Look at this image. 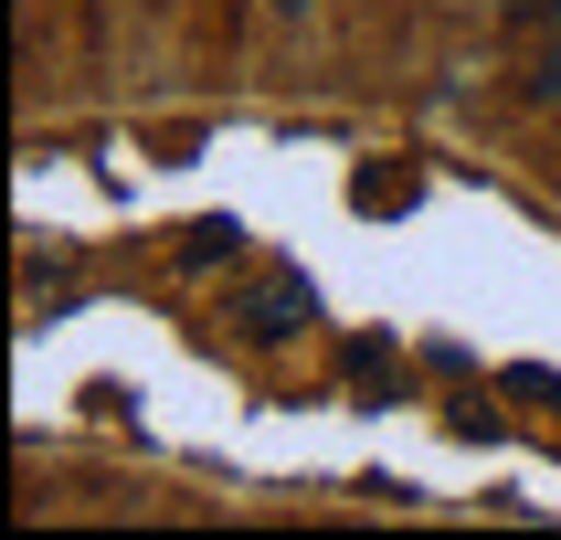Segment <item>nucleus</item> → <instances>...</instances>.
<instances>
[{
    "label": "nucleus",
    "mask_w": 561,
    "mask_h": 540,
    "mask_svg": "<svg viewBox=\"0 0 561 540\" xmlns=\"http://www.w3.org/2000/svg\"><path fill=\"white\" fill-rule=\"evenodd\" d=\"M233 254H244L233 222H191V233H181V276H213V265H233Z\"/></svg>",
    "instance_id": "7ed1b4c3"
},
{
    "label": "nucleus",
    "mask_w": 561,
    "mask_h": 540,
    "mask_svg": "<svg viewBox=\"0 0 561 540\" xmlns=\"http://www.w3.org/2000/svg\"><path fill=\"white\" fill-rule=\"evenodd\" d=\"M233 329H244L254 349L297 340V329H318V286H308V276H265V286L244 297V308H233Z\"/></svg>",
    "instance_id": "f257e3e1"
},
{
    "label": "nucleus",
    "mask_w": 561,
    "mask_h": 540,
    "mask_svg": "<svg viewBox=\"0 0 561 540\" xmlns=\"http://www.w3.org/2000/svg\"><path fill=\"white\" fill-rule=\"evenodd\" d=\"M519 106H561V11H540V43L519 64Z\"/></svg>",
    "instance_id": "f03ea898"
}]
</instances>
